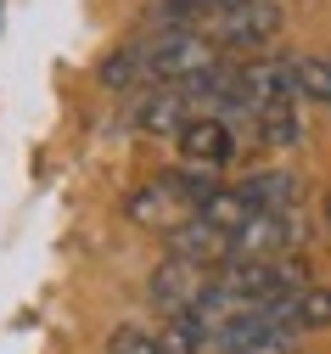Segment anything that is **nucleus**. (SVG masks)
<instances>
[{"instance_id":"obj_14","label":"nucleus","mask_w":331,"mask_h":354,"mask_svg":"<svg viewBox=\"0 0 331 354\" xmlns=\"http://www.w3.org/2000/svg\"><path fill=\"white\" fill-rule=\"evenodd\" d=\"M107 354H163V337L140 332V326H113V337H107Z\"/></svg>"},{"instance_id":"obj_3","label":"nucleus","mask_w":331,"mask_h":354,"mask_svg":"<svg viewBox=\"0 0 331 354\" xmlns=\"http://www.w3.org/2000/svg\"><path fill=\"white\" fill-rule=\"evenodd\" d=\"M124 214L135 219V225H146V231H180L185 219H191V208H185V197L174 192V180L163 174V180H146V186H135L124 197Z\"/></svg>"},{"instance_id":"obj_7","label":"nucleus","mask_w":331,"mask_h":354,"mask_svg":"<svg viewBox=\"0 0 331 354\" xmlns=\"http://www.w3.org/2000/svg\"><path fill=\"white\" fill-rule=\"evenodd\" d=\"M208 276H214V270H197V264H185V259L169 253L158 270H152V281H146V298H152L158 309H169V315H180V309H191V304L202 298Z\"/></svg>"},{"instance_id":"obj_6","label":"nucleus","mask_w":331,"mask_h":354,"mask_svg":"<svg viewBox=\"0 0 331 354\" xmlns=\"http://www.w3.org/2000/svg\"><path fill=\"white\" fill-rule=\"evenodd\" d=\"M169 253L185 259V264H197V270H225L230 264V231H219L202 214H191L180 231H169Z\"/></svg>"},{"instance_id":"obj_10","label":"nucleus","mask_w":331,"mask_h":354,"mask_svg":"<svg viewBox=\"0 0 331 354\" xmlns=\"http://www.w3.org/2000/svg\"><path fill=\"white\" fill-rule=\"evenodd\" d=\"M96 84L102 91H129V84H146V46L140 39H124L118 51H107L96 62Z\"/></svg>"},{"instance_id":"obj_5","label":"nucleus","mask_w":331,"mask_h":354,"mask_svg":"<svg viewBox=\"0 0 331 354\" xmlns=\"http://www.w3.org/2000/svg\"><path fill=\"white\" fill-rule=\"evenodd\" d=\"M287 248H292V219L287 214H253L230 236V259H247V264H281Z\"/></svg>"},{"instance_id":"obj_12","label":"nucleus","mask_w":331,"mask_h":354,"mask_svg":"<svg viewBox=\"0 0 331 354\" xmlns=\"http://www.w3.org/2000/svg\"><path fill=\"white\" fill-rule=\"evenodd\" d=\"M258 141H269V147H292V141H298V113H292V102H275V107L258 113Z\"/></svg>"},{"instance_id":"obj_11","label":"nucleus","mask_w":331,"mask_h":354,"mask_svg":"<svg viewBox=\"0 0 331 354\" xmlns=\"http://www.w3.org/2000/svg\"><path fill=\"white\" fill-rule=\"evenodd\" d=\"M292 79H298V96H303V102L331 107V57H303V62H292Z\"/></svg>"},{"instance_id":"obj_9","label":"nucleus","mask_w":331,"mask_h":354,"mask_svg":"<svg viewBox=\"0 0 331 354\" xmlns=\"http://www.w3.org/2000/svg\"><path fill=\"white\" fill-rule=\"evenodd\" d=\"M242 203L253 208V214H292L298 208V180L287 169H258V174H247L242 186Z\"/></svg>"},{"instance_id":"obj_8","label":"nucleus","mask_w":331,"mask_h":354,"mask_svg":"<svg viewBox=\"0 0 331 354\" xmlns=\"http://www.w3.org/2000/svg\"><path fill=\"white\" fill-rule=\"evenodd\" d=\"M129 124L140 129V136H174V141H180V129L191 124V102H185L180 84H152V91L135 102Z\"/></svg>"},{"instance_id":"obj_1","label":"nucleus","mask_w":331,"mask_h":354,"mask_svg":"<svg viewBox=\"0 0 331 354\" xmlns=\"http://www.w3.org/2000/svg\"><path fill=\"white\" fill-rule=\"evenodd\" d=\"M140 46H146V84H185L225 62V51L202 28H152L140 34Z\"/></svg>"},{"instance_id":"obj_13","label":"nucleus","mask_w":331,"mask_h":354,"mask_svg":"<svg viewBox=\"0 0 331 354\" xmlns=\"http://www.w3.org/2000/svg\"><path fill=\"white\" fill-rule=\"evenodd\" d=\"M331 326V287H303L298 292V332Z\"/></svg>"},{"instance_id":"obj_4","label":"nucleus","mask_w":331,"mask_h":354,"mask_svg":"<svg viewBox=\"0 0 331 354\" xmlns=\"http://www.w3.org/2000/svg\"><path fill=\"white\" fill-rule=\"evenodd\" d=\"M180 158L191 163V169H225L230 158H236V136H230V124L219 118V113H202V118H191L180 129Z\"/></svg>"},{"instance_id":"obj_2","label":"nucleus","mask_w":331,"mask_h":354,"mask_svg":"<svg viewBox=\"0 0 331 354\" xmlns=\"http://www.w3.org/2000/svg\"><path fill=\"white\" fill-rule=\"evenodd\" d=\"M219 51H264L269 39L281 34V12L269 6V0H253V6H230L219 12L208 28H202Z\"/></svg>"},{"instance_id":"obj_15","label":"nucleus","mask_w":331,"mask_h":354,"mask_svg":"<svg viewBox=\"0 0 331 354\" xmlns=\"http://www.w3.org/2000/svg\"><path fill=\"white\" fill-rule=\"evenodd\" d=\"M214 12H230V6H253V0H208Z\"/></svg>"}]
</instances>
